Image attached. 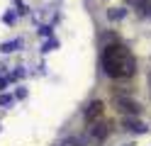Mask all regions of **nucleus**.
<instances>
[{"instance_id": "nucleus-9", "label": "nucleus", "mask_w": 151, "mask_h": 146, "mask_svg": "<svg viewBox=\"0 0 151 146\" xmlns=\"http://www.w3.org/2000/svg\"><path fill=\"white\" fill-rule=\"evenodd\" d=\"M149 88H151V71H149Z\"/></svg>"}, {"instance_id": "nucleus-4", "label": "nucleus", "mask_w": 151, "mask_h": 146, "mask_svg": "<svg viewBox=\"0 0 151 146\" xmlns=\"http://www.w3.org/2000/svg\"><path fill=\"white\" fill-rule=\"evenodd\" d=\"M107 134H110V127L105 124V122H95V124H90V139L95 141V144H100V141H105L107 139Z\"/></svg>"}, {"instance_id": "nucleus-5", "label": "nucleus", "mask_w": 151, "mask_h": 146, "mask_svg": "<svg viewBox=\"0 0 151 146\" xmlns=\"http://www.w3.org/2000/svg\"><path fill=\"white\" fill-rule=\"evenodd\" d=\"M124 127H127L129 132H139V134H141V132H146V127L141 124L139 119H134V117H127V119H124Z\"/></svg>"}, {"instance_id": "nucleus-7", "label": "nucleus", "mask_w": 151, "mask_h": 146, "mask_svg": "<svg viewBox=\"0 0 151 146\" xmlns=\"http://www.w3.org/2000/svg\"><path fill=\"white\" fill-rule=\"evenodd\" d=\"M137 7H139V12H141V15H149V12H151V0H141Z\"/></svg>"}, {"instance_id": "nucleus-1", "label": "nucleus", "mask_w": 151, "mask_h": 146, "mask_svg": "<svg viewBox=\"0 0 151 146\" xmlns=\"http://www.w3.org/2000/svg\"><path fill=\"white\" fill-rule=\"evenodd\" d=\"M100 61H102V71L110 78H132L134 71H137V61L132 56V51L119 42L107 44L102 49Z\"/></svg>"}, {"instance_id": "nucleus-2", "label": "nucleus", "mask_w": 151, "mask_h": 146, "mask_svg": "<svg viewBox=\"0 0 151 146\" xmlns=\"http://www.w3.org/2000/svg\"><path fill=\"white\" fill-rule=\"evenodd\" d=\"M115 105H117V110L124 117H139V112H141V105L134 100V97H129V95H117Z\"/></svg>"}, {"instance_id": "nucleus-8", "label": "nucleus", "mask_w": 151, "mask_h": 146, "mask_svg": "<svg viewBox=\"0 0 151 146\" xmlns=\"http://www.w3.org/2000/svg\"><path fill=\"white\" fill-rule=\"evenodd\" d=\"M127 3H129V5H139L141 0H127Z\"/></svg>"}, {"instance_id": "nucleus-6", "label": "nucleus", "mask_w": 151, "mask_h": 146, "mask_svg": "<svg viewBox=\"0 0 151 146\" xmlns=\"http://www.w3.org/2000/svg\"><path fill=\"white\" fill-rule=\"evenodd\" d=\"M107 17L112 19V22H115V19H122V17H124V10H122V7H112L107 12Z\"/></svg>"}, {"instance_id": "nucleus-3", "label": "nucleus", "mask_w": 151, "mask_h": 146, "mask_svg": "<svg viewBox=\"0 0 151 146\" xmlns=\"http://www.w3.org/2000/svg\"><path fill=\"white\" fill-rule=\"evenodd\" d=\"M102 114H105V102H102V100H93V102H88L86 112H83V119H86V124L90 127V124L100 122Z\"/></svg>"}]
</instances>
